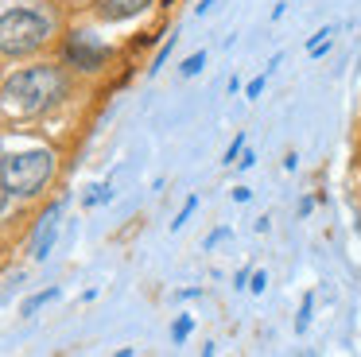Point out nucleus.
I'll use <instances>...</instances> for the list:
<instances>
[{
	"mask_svg": "<svg viewBox=\"0 0 361 357\" xmlns=\"http://www.w3.org/2000/svg\"><path fill=\"white\" fill-rule=\"evenodd\" d=\"M66 97V74L59 66H27L0 85V109L8 116H39Z\"/></svg>",
	"mask_w": 361,
	"mask_h": 357,
	"instance_id": "1",
	"label": "nucleus"
},
{
	"mask_svg": "<svg viewBox=\"0 0 361 357\" xmlns=\"http://www.w3.org/2000/svg\"><path fill=\"white\" fill-rule=\"evenodd\" d=\"M51 35H55V16L47 8L24 4L0 12V54L4 59H27V54L43 51Z\"/></svg>",
	"mask_w": 361,
	"mask_h": 357,
	"instance_id": "2",
	"label": "nucleus"
},
{
	"mask_svg": "<svg viewBox=\"0 0 361 357\" xmlns=\"http://www.w3.org/2000/svg\"><path fill=\"white\" fill-rule=\"evenodd\" d=\"M55 171H59V159L47 147H32V152H16L0 159V178L16 198H35L55 178Z\"/></svg>",
	"mask_w": 361,
	"mask_h": 357,
	"instance_id": "3",
	"label": "nucleus"
},
{
	"mask_svg": "<svg viewBox=\"0 0 361 357\" xmlns=\"http://www.w3.org/2000/svg\"><path fill=\"white\" fill-rule=\"evenodd\" d=\"M109 54L113 51L94 35V31H71L66 43H63V62L74 70H82V74H97V70L109 62Z\"/></svg>",
	"mask_w": 361,
	"mask_h": 357,
	"instance_id": "4",
	"label": "nucleus"
},
{
	"mask_svg": "<svg viewBox=\"0 0 361 357\" xmlns=\"http://www.w3.org/2000/svg\"><path fill=\"white\" fill-rule=\"evenodd\" d=\"M156 0H97V16L105 23H121V20H133L140 16L144 8H152Z\"/></svg>",
	"mask_w": 361,
	"mask_h": 357,
	"instance_id": "5",
	"label": "nucleus"
},
{
	"mask_svg": "<svg viewBox=\"0 0 361 357\" xmlns=\"http://www.w3.org/2000/svg\"><path fill=\"white\" fill-rule=\"evenodd\" d=\"M55 222H59V206H51L47 217H43V225H39V237H35V256H39V260L51 253V245H55Z\"/></svg>",
	"mask_w": 361,
	"mask_h": 357,
	"instance_id": "6",
	"label": "nucleus"
},
{
	"mask_svg": "<svg viewBox=\"0 0 361 357\" xmlns=\"http://www.w3.org/2000/svg\"><path fill=\"white\" fill-rule=\"evenodd\" d=\"M55 295H59V287H47V291H39V295H32V299H27V303H24V315H35V310H39V307H43V303H51V299H55Z\"/></svg>",
	"mask_w": 361,
	"mask_h": 357,
	"instance_id": "7",
	"label": "nucleus"
},
{
	"mask_svg": "<svg viewBox=\"0 0 361 357\" xmlns=\"http://www.w3.org/2000/svg\"><path fill=\"white\" fill-rule=\"evenodd\" d=\"M202 62H206V51H195V54H190V59L179 66V70H183V78H195L198 70H202Z\"/></svg>",
	"mask_w": 361,
	"mask_h": 357,
	"instance_id": "8",
	"label": "nucleus"
},
{
	"mask_svg": "<svg viewBox=\"0 0 361 357\" xmlns=\"http://www.w3.org/2000/svg\"><path fill=\"white\" fill-rule=\"evenodd\" d=\"M241 152H245V132H237V140L226 147V159H221V163H237V159H241Z\"/></svg>",
	"mask_w": 361,
	"mask_h": 357,
	"instance_id": "9",
	"label": "nucleus"
},
{
	"mask_svg": "<svg viewBox=\"0 0 361 357\" xmlns=\"http://www.w3.org/2000/svg\"><path fill=\"white\" fill-rule=\"evenodd\" d=\"M268 74H272V70H264V74H260V78H252V82H249V90H245V97H260V93H264V85H268Z\"/></svg>",
	"mask_w": 361,
	"mask_h": 357,
	"instance_id": "10",
	"label": "nucleus"
},
{
	"mask_svg": "<svg viewBox=\"0 0 361 357\" xmlns=\"http://www.w3.org/2000/svg\"><path fill=\"white\" fill-rule=\"evenodd\" d=\"M311 310H314V295H307V299H303V310H299V318H295V330H307V322H311Z\"/></svg>",
	"mask_w": 361,
	"mask_h": 357,
	"instance_id": "11",
	"label": "nucleus"
},
{
	"mask_svg": "<svg viewBox=\"0 0 361 357\" xmlns=\"http://www.w3.org/2000/svg\"><path fill=\"white\" fill-rule=\"evenodd\" d=\"M190 330H195V322H190V318H187V315H183V318H179V322H175V330H171V338H175V341H187V334H190Z\"/></svg>",
	"mask_w": 361,
	"mask_h": 357,
	"instance_id": "12",
	"label": "nucleus"
},
{
	"mask_svg": "<svg viewBox=\"0 0 361 357\" xmlns=\"http://www.w3.org/2000/svg\"><path fill=\"white\" fill-rule=\"evenodd\" d=\"M195 210H198V198H187V206H183V214L171 222V229H183V225H187V217L195 214Z\"/></svg>",
	"mask_w": 361,
	"mask_h": 357,
	"instance_id": "13",
	"label": "nucleus"
},
{
	"mask_svg": "<svg viewBox=\"0 0 361 357\" xmlns=\"http://www.w3.org/2000/svg\"><path fill=\"white\" fill-rule=\"evenodd\" d=\"M252 291H264V287H268V276H264V272H252Z\"/></svg>",
	"mask_w": 361,
	"mask_h": 357,
	"instance_id": "14",
	"label": "nucleus"
},
{
	"mask_svg": "<svg viewBox=\"0 0 361 357\" xmlns=\"http://www.w3.org/2000/svg\"><path fill=\"white\" fill-rule=\"evenodd\" d=\"M167 51H171V39H167V47H164V51L156 54V62H152V74H156V70H159V66H164V62H167Z\"/></svg>",
	"mask_w": 361,
	"mask_h": 357,
	"instance_id": "15",
	"label": "nucleus"
},
{
	"mask_svg": "<svg viewBox=\"0 0 361 357\" xmlns=\"http://www.w3.org/2000/svg\"><path fill=\"white\" fill-rule=\"evenodd\" d=\"M226 237H229V229H218V233H210V237H206V248H214L218 241H226Z\"/></svg>",
	"mask_w": 361,
	"mask_h": 357,
	"instance_id": "16",
	"label": "nucleus"
},
{
	"mask_svg": "<svg viewBox=\"0 0 361 357\" xmlns=\"http://www.w3.org/2000/svg\"><path fill=\"white\" fill-rule=\"evenodd\" d=\"M8 198H12V194H8V186H4V178H0V214H4V206H8Z\"/></svg>",
	"mask_w": 361,
	"mask_h": 357,
	"instance_id": "17",
	"label": "nucleus"
},
{
	"mask_svg": "<svg viewBox=\"0 0 361 357\" xmlns=\"http://www.w3.org/2000/svg\"><path fill=\"white\" fill-rule=\"evenodd\" d=\"M249 194H252L249 186H237V190H233V202H249Z\"/></svg>",
	"mask_w": 361,
	"mask_h": 357,
	"instance_id": "18",
	"label": "nucleus"
},
{
	"mask_svg": "<svg viewBox=\"0 0 361 357\" xmlns=\"http://www.w3.org/2000/svg\"><path fill=\"white\" fill-rule=\"evenodd\" d=\"M237 163H241V167H252V163H257V155H252V152H241V159H237Z\"/></svg>",
	"mask_w": 361,
	"mask_h": 357,
	"instance_id": "19",
	"label": "nucleus"
},
{
	"mask_svg": "<svg viewBox=\"0 0 361 357\" xmlns=\"http://www.w3.org/2000/svg\"><path fill=\"white\" fill-rule=\"evenodd\" d=\"M0 159H4V155H0Z\"/></svg>",
	"mask_w": 361,
	"mask_h": 357,
	"instance_id": "20",
	"label": "nucleus"
}]
</instances>
